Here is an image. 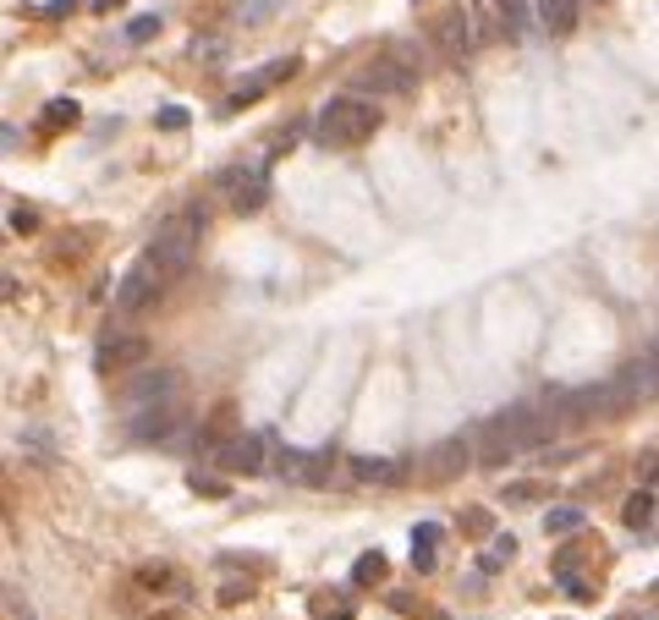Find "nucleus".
Returning <instances> with one entry per match:
<instances>
[{
    "instance_id": "1",
    "label": "nucleus",
    "mask_w": 659,
    "mask_h": 620,
    "mask_svg": "<svg viewBox=\"0 0 659 620\" xmlns=\"http://www.w3.org/2000/svg\"><path fill=\"white\" fill-rule=\"evenodd\" d=\"M478 467H506L527 450H539V429H534V406H506L495 418H484L478 429Z\"/></svg>"
},
{
    "instance_id": "2",
    "label": "nucleus",
    "mask_w": 659,
    "mask_h": 620,
    "mask_svg": "<svg viewBox=\"0 0 659 620\" xmlns=\"http://www.w3.org/2000/svg\"><path fill=\"white\" fill-rule=\"evenodd\" d=\"M379 132V105L357 99V94H336L319 116H313V137L319 149H357Z\"/></svg>"
},
{
    "instance_id": "3",
    "label": "nucleus",
    "mask_w": 659,
    "mask_h": 620,
    "mask_svg": "<svg viewBox=\"0 0 659 620\" xmlns=\"http://www.w3.org/2000/svg\"><path fill=\"white\" fill-rule=\"evenodd\" d=\"M204 226H209V215L198 209V203H192V209H181V215H171V220H160V231H154V242H149V258L165 269V281H181V274L192 269Z\"/></svg>"
},
{
    "instance_id": "4",
    "label": "nucleus",
    "mask_w": 659,
    "mask_h": 620,
    "mask_svg": "<svg viewBox=\"0 0 659 620\" xmlns=\"http://www.w3.org/2000/svg\"><path fill=\"white\" fill-rule=\"evenodd\" d=\"M171 281H165V269L144 253L138 264H132L121 281H116V313H126V319H138V313H149L154 302H160V291H165Z\"/></svg>"
},
{
    "instance_id": "5",
    "label": "nucleus",
    "mask_w": 659,
    "mask_h": 620,
    "mask_svg": "<svg viewBox=\"0 0 659 620\" xmlns=\"http://www.w3.org/2000/svg\"><path fill=\"white\" fill-rule=\"evenodd\" d=\"M610 384H616V406H621V418H627V412H637L643 401H654V395H659V347H654V352H643V357H632V363H621Z\"/></svg>"
},
{
    "instance_id": "6",
    "label": "nucleus",
    "mask_w": 659,
    "mask_h": 620,
    "mask_svg": "<svg viewBox=\"0 0 659 620\" xmlns=\"http://www.w3.org/2000/svg\"><path fill=\"white\" fill-rule=\"evenodd\" d=\"M215 187L231 198L237 215H258L264 198H270V176H264V165H226V171L215 176Z\"/></svg>"
},
{
    "instance_id": "7",
    "label": "nucleus",
    "mask_w": 659,
    "mask_h": 620,
    "mask_svg": "<svg viewBox=\"0 0 659 620\" xmlns=\"http://www.w3.org/2000/svg\"><path fill=\"white\" fill-rule=\"evenodd\" d=\"M94 368L99 374H138V368H149V340L144 335H126V329L105 335L99 347H94Z\"/></svg>"
},
{
    "instance_id": "8",
    "label": "nucleus",
    "mask_w": 659,
    "mask_h": 620,
    "mask_svg": "<svg viewBox=\"0 0 659 620\" xmlns=\"http://www.w3.org/2000/svg\"><path fill=\"white\" fill-rule=\"evenodd\" d=\"M561 406H566V423H599V418H621V406H616V384L605 379V384H582V390H566L561 395Z\"/></svg>"
},
{
    "instance_id": "9",
    "label": "nucleus",
    "mask_w": 659,
    "mask_h": 620,
    "mask_svg": "<svg viewBox=\"0 0 659 620\" xmlns=\"http://www.w3.org/2000/svg\"><path fill=\"white\" fill-rule=\"evenodd\" d=\"M478 17L468 12V6H450L445 17H434V44L450 55V60H468L473 50H478Z\"/></svg>"
},
{
    "instance_id": "10",
    "label": "nucleus",
    "mask_w": 659,
    "mask_h": 620,
    "mask_svg": "<svg viewBox=\"0 0 659 620\" xmlns=\"http://www.w3.org/2000/svg\"><path fill=\"white\" fill-rule=\"evenodd\" d=\"M357 88L363 94H413V66H402V60H390V55H379V60H368L363 72H357Z\"/></svg>"
},
{
    "instance_id": "11",
    "label": "nucleus",
    "mask_w": 659,
    "mask_h": 620,
    "mask_svg": "<svg viewBox=\"0 0 659 620\" xmlns=\"http://www.w3.org/2000/svg\"><path fill=\"white\" fill-rule=\"evenodd\" d=\"M176 390H181L176 368H138V379L126 384V401L132 406H160V401H176Z\"/></svg>"
},
{
    "instance_id": "12",
    "label": "nucleus",
    "mask_w": 659,
    "mask_h": 620,
    "mask_svg": "<svg viewBox=\"0 0 659 620\" xmlns=\"http://www.w3.org/2000/svg\"><path fill=\"white\" fill-rule=\"evenodd\" d=\"M468 456H478V445H468V440H440L423 456V484H450V477L468 467Z\"/></svg>"
},
{
    "instance_id": "13",
    "label": "nucleus",
    "mask_w": 659,
    "mask_h": 620,
    "mask_svg": "<svg viewBox=\"0 0 659 620\" xmlns=\"http://www.w3.org/2000/svg\"><path fill=\"white\" fill-rule=\"evenodd\" d=\"M297 72V55H281V60H270V66H264V72H253L242 88H231V99H226V110H242V105H253L258 94H270L275 83H286Z\"/></svg>"
},
{
    "instance_id": "14",
    "label": "nucleus",
    "mask_w": 659,
    "mask_h": 620,
    "mask_svg": "<svg viewBox=\"0 0 659 620\" xmlns=\"http://www.w3.org/2000/svg\"><path fill=\"white\" fill-rule=\"evenodd\" d=\"M215 461L226 472H264V440L258 434H226V445L215 450Z\"/></svg>"
},
{
    "instance_id": "15",
    "label": "nucleus",
    "mask_w": 659,
    "mask_h": 620,
    "mask_svg": "<svg viewBox=\"0 0 659 620\" xmlns=\"http://www.w3.org/2000/svg\"><path fill=\"white\" fill-rule=\"evenodd\" d=\"M176 418H181L176 401H160V406H138L126 429H132V440H165V434L176 429Z\"/></svg>"
},
{
    "instance_id": "16",
    "label": "nucleus",
    "mask_w": 659,
    "mask_h": 620,
    "mask_svg": "<svg viewBox=\"0 0 659 620\" xmlns=\"http://www.w3.org/2000/svg\"><path fill=\"white\" fill-rule=\"evenodd\" d=\"M132 582H138L144 593H187V577L171 560H144L138 571H132Z\"/></svg>"
},
{
    "instance_id": "17",
    "label": "nucleus",
    "mask_w": 659,
    "mask_h": 620,
    "mask_svg": "<svg viewBox=\"0 0 659 620\" xmlns=\"http://www.w3.org/2000/svg\"><path fill=\"white\" fill-rule=\"evenodd\" d=\"M352 477L357 484H402L407 461H395V456H352Z\"/></svg>"
},
{
    "instance_id": "18",
    "label": "nucleus",
    "mask_w": 659,
    "mask_h": 620,
    "mask_svg": "<svg viewBox=\"0 0 659 620\" xmlns=\"http://www.w3.org/2000/svg\"><path fill=\"white\" fill-rule=\"evenodd\" d=\"M440 560V522H418L413 527V571H434Z\"/></svg>"
},
{
    "instance_id": "19",
    "label": "nucleus",
    "mask_w": 659,
    "mask_h": 620,
    "mask_svg": "<svg viewBox=\"0 0 659 620\" xmlns=\"http://www.w3.org/2000/svg\"><path fill=\"white\" fill-rule=\"evenodd\" d=\"M577 6H582V0H539V23H544L555 39H566V33L577 28Z\"/></svg>"
},
{
    "instance_id": "20",
    "label": "nucleus",
    "mask_w": 659,
    "mask_h": 620,
    "mask_svg": "<svg viewBox=\"0 0 659 620\" xmlns=\"http://www.w3.org/2000/svg\"><path fill=\"white\" fill-rule=\"evenodd\" d=\"M385 571H390V560L379 555V549H368V555H357V566H352V582H357V588H379Z\"/></svg>"
},
{
    "instance_id": "21",
    "label": "nucleus",
    "mask_w": 659,
    "mask_h": 620,
    "mask_svg": "<svg viewBox=\"0 0 659 620\" xmlns=\"http://www.w3.org/2000/svg\"><path fill=\"white\" fill-rule=\"evenodd\" d=\"M495 12H500V28H506V39H522L527 33V0H495Z\"/></svg>"
},
{
    "instance_id": "22",
    "label": "nucleus",
    "mask_w": 659,
    "mask_h": 620,
    "mask_svg": "<svg viewBox=\"0 0 659 620\" xmlns=\"http://www.w3.org/2000/svg\"><path fill=\"white\" fill-rule=\"evenodd\" d=\"M621 522L643 532V527L654 522V489H637V495H627V505H621Z\"/></svg>"
},
{
    "instance_id": "23",
    "label": "nucleus",
    "mask_w": 659,
    "mask_h": 620,
    "mask_svg": "<svg viewBox=\"0 0 659 620\" xmlns=\"http://www.w3.org/2000/svg\"><path fill=\"white\" fill-rule=\"evenodd\" d=\"M78 116H83L78 99H50L39 121H44V132H66V126H78Z\"/></svg>"
},
{
    "instance_id": "24",
    "label": "nucleus",
    "mask_w": 659,
    "mask_h": 620,
    "mask_svg": "<svg viewBox=\"0 0 659 620\" xmlns=\"http://www.w3.org/2000/svg\"><path fill=\"white\" fill-rule=\"evenodd\" d=\"M544 532H550V538H571V532H582V511H577V505L550 511V516H544Z\"/></svg>"
},
{
    "instance_id": "25",
    "label": "nucleus",
    "mask_w": 659,
    "mask_h": 620,
    "mask_svg": "<svg viewBox=\"0 0 659 620\" xmlns=\"http://www.w3.org/2000/svg\"><path fill=\"white\" fill-rule=\"evenodd\" d=\"M506 500L511 505H539V500H550V484H511Z\"/></svg>"
},
{
    "instance_id": "26",
    "label": "nucleus",
    "mask_w": 659,
    "mask_h": 620,
    "mask_svg": "<svg viewBox=\"0 0 659 620\" xmlns=\"http://www.w3.org/2000/svg\"><path fill=\"white\" fill-rule=\"evenodd\" d=\"M6 220H12V231H17V236H33V231H39V215L28 209V203H12V215H6Z\"/></svg>"
},
{
    "instance_id": "27",
    "label": "nucleus",
    "mask_w": 659,
    "mask_h": 620,
    "mask_svg": "<svg viewBox=\"0 0 659 620\" xmlns=\"http://www.w3.org/2000/svg\"><path fill=\"white\" fill-rule=\"evenodd\" d=\"M154 33H160V17H138V23H126V39H132V44H149Z\"/></svg>"
},
{
    "instance_id": "28",
    "label": "nucleus",
    "mask_w": 659,
    "mask_h": 620,
    "mask_svg": "<svg viewBox=\"0 0 659 620\" xmlns=\"http://www.w3.org/2000/svg\"><path fill=\"white\" fill-rule=\"evenodd\" d=\"M637 477H643V489L659 484V450H643V456H637Z\"/></svg>"
},
{
    "instance_id": "29",
    "label": "nucleus",
    "mask_w": 659,
    "mask_h": 620,
    "mask_svg": "<svg viewBox=\"0 0 659 620\" xmlns=\"http://www.w3.org/2000/svg\"><path fill=\"white\" fill-rule=\"evenodd\" d=\"M187 484H192L198 495H209V500H226V484H220V477H204V472H192Z\"/></svg>"
},
{
    "instance_id": "30",
    "label": "nucleus",
    "mask_w": 659,
    "mask_h": 620,
    "mask_svg": "<svg viewBox=\"0 0 659 620\" xmlns=\"http://www.w3.org/2000/svg\"><path fill=\"white\" fill-rule=\"evenodd\" d=\"M154 126H165V132H181V126H187V110H181V105H165V110L154 116Z\"/></svg>"
},
{
    "instance_id": "31",
    "label": "nucleus",
    "mask_w": 659,
    "mask_h": 620,
    "mask_svg": "<svg viewBox=\"0 0 659 620\" xmlns=\"http://www.w3.org/2000/svg\"><path fill=\"white\" fill-rule=\"evenodd\" d=\"M461 527H468V532H489L495 522H489V511H468V516H461Z\"/></svg>"
},
{
    "instance_id": "32",
    "label": "nucleus",
    "mask_w": 659,
    "mask_h": 620,
    "mask_svg": "<svg viewBox=\"0 0 659 620\" xmlns=\"http://www.w3.org/2000/svg\"><path fill=\"white\" fill-rule=\"evenodd\" d=\"M72 6H78V0H50V6H44V12H50V17H66V12H72Z\"/></svg>"
},
{
    "instance_id": "33",
    "label": "nucleus",
    "mask_w": 659,
    "mask_h": 620,
    "mask_svg": "<svg viewBox=\"0 0 659 620\" xmlns=\"http://www.w3.org/2000/svg\"><path fill=\"white\" fill-rule=\"evenodd\" d=\"M121 6V0H94V12H116Z\"/></svg>"
},
{
    "instance_id": "34",
    "label": "nucleus",
    "mask_w": 659,
    "mask_h": 620,
    "mask_svg": "<svg viewBox=\"0 0 659 620\" xmlns=\"http://www.w3.org/2000/svg\"><path fill=\"white\" fill-rule=\"evenodd\" d=\"M154 620H181V615H154Z\"/></svg>"
}]
</instances>
